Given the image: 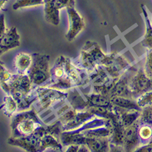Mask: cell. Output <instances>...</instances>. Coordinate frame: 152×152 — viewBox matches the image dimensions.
I'll list each match as a JSON object with an SVG mask.
<instances>
[{
	"label": "cell",
	"mask_w": 152,
	"mask_h": 152,
	"mask_svg": "<svg viewBox=\"0 0 152 152\" xmlns=\"http://www.w3.org/2000/svg\"><path fill=\"white\" fill-rule=\"evenodd\" d=\"M44 130L42 129L35 131L28 136L18 139H12L10 144L21 146L29 151H35L39 149L40 142L43 136Z\"/></svg>",
	"instance_id": "5b68a950"
},
{
	"label": "cell",
	"mask_w": 152,
	"mask_h": 152,
	"mask_svg": "<svg viewBox=\"0 0 152 152\" xmlns=\"http://www.w3.org/2000/svg\"><path fill=\"white\" fill-rule=\"evenodd\" d=\"M32 61L33 59L29 54L24 53H20L16 56L14 64L19 72H23L30 66Z\"/></svg>",
	"instance_id": "4fadbf2b"
},
{
	"label": "cell",
	"mask_w": 152,
	"mask_h": 152,
	"mask_svg": "<svg viewBox=\"0 0 152 152\" xmlns=\"http://www.w3.org/2000/svg\"><path fill=\"white\" fill-rule=\"evenodd\" d=\"M139 136L141 140L144 141H150L152 138V125L143 124L138 130Z\"/></svg>",
	"instance_id": "ac0fdd59"
},
{
	"label": "cell",
	"mask_w": 152,
	"mask_h": 152,
	"mask_svg": "<svg viewBox=\"0 0 152 152\" xmlns=\"http://www.w3.org/2000/svg\"><path fill=\"white\" fill-rule=\"evenodd\" d=\"M136 102L140 109H144L152 105V90L139 95Z\"/></svg>",
	"instance_id": "2e32d148"
},
{
	"label": "cell",
	"mask_w": 152,
	"mask_h": 152,
	"mask_svg": "<svg viewBox=\"0 0 152 152\" xmlns=\"http://www.w3.org/2000/svg\"><path fill=\"white\" fill-rule=\"evenodd\" d=\"M70 20V29L66 35V39L72 41L84 26V19L74 7L66 8Z\"/></svg>",
	"instance_id": "3957f363"
},
{
	"label": "cell",
	"mask_w": 152,
	"mask_h": 152,
	"mask_svg": "<svg viewBox=\"0 0 152 152\" xmlns=\"http://www.w3.org/2000/svg\"><path fill=\"white\" fill-rule=\"evenodd\" d=\"M137 124V122L136 121L132 125L125 128L124 146L126 151H130L132 150L138 144L139 136Z\"/></svg>",
	"instance_id": "ba28073f"
},
{
	"label": "cell",
	"mask_w": 152,
	"mask_h": 152,
	"mask_svg": "<svg viewBox=\"0 0 152 152\" xmlns=\"http://www.w3.org/2000/svg\"><path fill=\"white\" fill-rule=\"evenodd\" d=\"M17 105L14 100L11 97H6L5 101V110L7 114H12L15 111Z\"/></svg>",
	"instance_id": "ffe728a7"
},
{
	"label": "cell",
	"mask_w": 152,
	"mask_h": 152,
	"mask_svg": "<svg viewBox=\"0 0 152 152\" xmlns=\"http://www.w3.org/2000/svg\"><path fill=\"white\" fill-rule=\"evenodd\" d=\"M145 72L150 79H152V51L148 54L146 57Z\"/></svg>",
	"instance_id": "44dd1931"
},
{
	"label": "cell",
	"mask_w": 152,
	"mask_h": 152,
	"mask_svg": "<svg viewBox=\"0 0 152 152\" xmlns=\"http://www.w3.org/2000/svg\"><path fill=\"white\" fill-rule=\"evenodd\" d=\"M75 0H55V6L58 10L63 8L74 7Z\"/></svg>",
	"instance_id": "d6986e66"
},
{
	"label": "cell",
	"mask_w": 152,
	"mask_h": 152,
	"mask_svg": "<svg viewBox=\"0 0 152 152\" xmlns=\"http://www.w3.org/2000/svg\"><path fill=\"white\" fill-rule=\"evenodd\" d=\"M129 87L134 96L140 95L143 93L152 90V80L144 70L140 69L130 81Z\"/></svg>",
	"instance_id": "7a4b0ae2"
},
{
	"label": "cell",
	"mask_w": 152,
	"mask_h": 152,
	"mask_svg": "<svg viewBox=\"0 0 152 152\" xmlns=\"http://www.w3.org/2000/svg\"><path fill=\"white\" fill-rule=\"evenodd\" d=\"M129 82V77L124 76L115 82V83H114L109 90V94H110L111 97L120 96L132 99L134 96L130 90Z\"/></svg>",
	"instance_id": "52a82bcc"
},
{
	"label": "cell",
	"mask_w": 152,
	"mask_h": 152,
	"mask_svg": "<svg viewBox=\"0 0 152 152\" xmlns=\"http://www.w3.org/2000/svg\"><path fill=\"white\" fill-rule=\"evenodd\" d=\"M49 75L48 57L35 54L29 74V78L31 82L40 84L45 81L49 77Z\"/></svg>",
	"instance_id": "6da1fadb"
},
{
	"label": "cell",
	"mask_w": 152,
	"mask_h": 152,
	"mask_svg": "<svg viewBox=\"0 0 152 152\" xmlns=\"http://www.w3.org/2000/svg\"><path fill=\"white\" fill-rule=\"evenodd\" d=\"M43 4H44V0H17L12 8L14 10H18L21 8L37 6Z\"/></svg>",
	"instance_id": "e0dca14e"
},
{
	"label": "cell",
	"mask_w": 152,
	"mask_h": 152,
	"mask_svg": "<svg viewBox=\"0 0 152 152\" xmlns=\"http://www.w3.org/2000/svg\"><path fill=\"white\" fill-rule=\"evenodd\" d=\"M31 79L27 76H22L12 81L10 90L16 97L26 94L30 88Z\"/></svg>",
	"instance_id": "9c48e42d"
},
{
	"label": "cell",
	"mask_w": 152,
	"mask_h": 152,
	"mask_svg": "<svg viewBox=\"0 0 152 152\" xmlns=\"http://www.w3.org/2000/svg\"><path fill=\"white\" fill-rule=\"evenodd\" d=\"M86 143L89 148L95 151H104L107 149V141L106 139L100 137L86 139Z\"/></svg>",
	"instance_id": "5bb4252c"
},
{
	"label": "cell",
	"mask_w": 152,
	"mask_h": 152,
	"mask_svg": "<svg viewBox=\"0 0 152 152\" xmlns=\"http://www.w3.org/2000/svg\"><path fill=\"white\" fill-rule=\"evenodd\" d=\"M136 151L152 152V138L148 144L143 146L142 147L140 148H139L137 150H136Z\"/></svg>",
	"instance_id": "7402d4cb"
},
{
	"label": "cell",
	"mask_w": 152,
	"mask_h": 152,
	"mask_svg": "<svg viewBox=\"0 0 152 152\" xmlns=\"http://www.w3.org/2000/svg\"><path fill=\"white\" fill-rule=\"evenodd\" d=\"M37 121L34 115L26 114L17 118L14 122V130H17L19 134L28 136L35 131Z\"/></svg>",
	"instance_id": "277c9868"
},
{
	"label": "cell",
	"mask_w": 152,
	"mask_h": 152,
	"mask_svg": "<svg viewBox=\"0 0 152 152\" xmlns=\"http://www.w3.org/2000/svg\"><path fill=\"white\" fill-rule=\"evenodd\" d=\"M89 103L94 107H106L112 105L111 97L104 95H94L89 98Z\"/></svg>",
	"instance_id": "9a60e30c"
},
{
	"label": "cell",
	"mask_w": 152,
	"mask_h": 152,
	"mask_svg": "<svg viewBox=\"0 0 152 152\" xmlns=\"http://www.w3.org/2000/svg\"><path fill=\"white\" fill-rule=\"evenodd\" d=\"M20 45V36L17 28L14 27L1 37V53H5L7 50L18 47Z\"/></svg>",
	"instance_id": "8992f818"
},
{
	"label": "cell",
	"mask_w": 152,
	"mask_h": 152,
	"mask_svg": "<svg viewBox=\"0 0 152 152\" xmlns=\"http://www.w3.org/2000/svg\"><path fill=\"white\" fill-rule=\"evenodd\" d=\"M150 109L151 115V117H152V105H151V106H150Z\"/></svg>",
	"instance_id": "cb8c5ba5"
},
{
	"label": "cell",
	"mask_w": 152,
	"mask_h": 152,
	"mask_svg": "<svg viewBox=\"0 0 152 152\" xmlns=\"http://www.w3.org/2000/svg\"><path fill=\"white\" fill-rule=\"evenodd\" d=\"M45 18L48 22L54 25L60 23V10H58L55 6V0H44Z\"/></svg>",
	"instance_id": "8fae6325"
},
{
	"label": "cell",
	"mask_w": 152,
	"mask_h": 152,
	"mask_svg": "<svg viewBox=\"0 0 152 152\" xmlns=\"http://www.w3.org/2000/svg\"><path fill=\"white\" fill-rule=\"evenodd\" d=\"M104 64L110 74L114 77H117L119 71L127 66L128 63L120 56L112 55L104 59Z\"/></svg>",
	"instance_id": "30bf717a"
},
{
	"label": "cell",
	"mask_w": 152,
	"mask_h": 152,
	"mask_svg": "<svg viewBox=\"0 0 152 152\" xmlns=\"http://www.w3.org/2000/svg\"><path fill=\"white\" fill-rule=\"evenodd\" d=\"M6 27L5 25V17L2 14L1 15V37L6 33Z\"/></svg>",
	"instance_id": "603a6c76"
},
{
	"label": "cell",
	"mask_w": 152,
	"mask_h": 152,
	"mask_svg": "<svg viewBox=\"0 0 152 152\" xmlns=\"http://www.w3.org/2000/svg\"><path fill=\"white\" fill-rule=\"evenodd\" d=\"M111 102L113 105L117 109H137L141 110L139 107L136 101L132 100L131 98L125 96H115L111 97Z\"/></svg>",
	"instance_id": "7c38bea8"
}]
</instances>
